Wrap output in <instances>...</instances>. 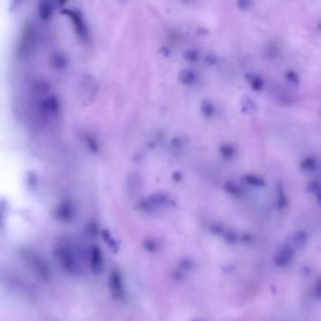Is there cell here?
Listing matches in <instances>:
<instances>
[{
    "instance_id": "obj_1",
    "label": "cell",
    "mask_w": 321,
    "mask_h": 321,
    "mask_svg": "<svg viewBox=\"0 0 321 321\" xmlns=\"http://www.w3.org/2000/svg\"><path fill=\"white\" fill-rule=\"evenodd\" d=\"M53 255L57 263L65 273L70 275H78L82 271V263L79 251L70 239L63 238L57 242Z\"/></svg>"
},
{
    "instance_id": "obj_2",
    "label": "cell",
    "mask_w": 321,
    "mask_h": 321,
    "mask_svg": "<svg viewBox=\"0 0 321 321\" xmlns=\"http://www.w3.org/2000/svg\"><path fill=\"white\" fill-rule=\"evenodd\" d=\"M23 256L26 263L28 264V268H30L31 271L41 279L47 281L51 278V266L46 261V259L42 257L40 253L33 250H26L24 251Z\"/></svg>"
},
{
    "instance_id": "obj_3",
    "label": "cell",
    "mask_w": 321,
    "mask_h": 321,
    "mask_svg": "<svg viewBox=\"0 0 321 321\" xmlns=\"http://www.w3.org/2000/svg\"><path fill=\"white\" fill-rule=\"evenodd\" d=\"M109 286L112 297L116 300H123L125 297V286L122 274L119 271H112L109 278Z\"/></svg>"
},
{
    "instance_id": "obj_4",
    "label": "cell",
    "mask_w": 321,
    "mask_h": 321,
    "mask_svg": "<svg viewBox=\"0 0 321 321\" xmlns=\"http://www.w3.org/2000/svg\"><path fill=\"white\" fill-rule=\"evenodd\" d=\"M89 264L91 272L94 274H100L104 270V255L100 247L92 245L89 251Z\"/></svg>"
}]
</instances>
